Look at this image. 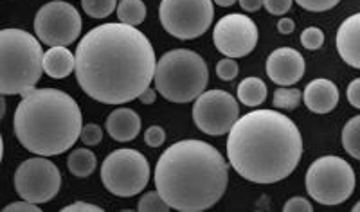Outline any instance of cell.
Here are the masks:
<instances>
[{
	"label": "cell",
	"instance_id": "9c48e42d",
	"mask_svg": "<svg viewBox=\"0 0 360 212\" xmlns=\"http://www.w3.org/2000/svg\"><path fill=\"white\" fill-rule=\"evenodd\" d=\"M159 17L168 34L179 40H195L213 24V0H162Z\"/></svg>",
	"mask_w": 360,
	"mask_h": 212
},
{
	"label": "cell",
	"instance_id": "f35d334b",
	"mask_svg": "<svg viewBox=\"0 0 360 212\" xmlns=\"http://www.w3.org/2000/svg\"><path fill=\"white\" fill-rule=\"evenodd\" d=\"M214 4L220 6V8H231V6L234 4V2H238V0H213Z\"/></svg>",
	"mask_w": 360,
	"mask_h": 212
},
{
	"label": "cell",
	"instance_id": "ac0fdd59",
	"mask_svg": "<svg viewBox=\"0 0 360 212\" xmlns=\"http://www.w3.org/2000/svg\"><path fill=\"white\" fill-rule=\"evenodd\" d=\"M76 70V54L67 47H51L44 54V72L53 79H63Z\"/></svg>",
	"mask_w": 360,
	"mask_h": 212
},
{
	"label": "cell",
	"instance_id": "2e32d148",
	"mask_svg": "<svg viewBox=\"0 0 360 212\" xmlns=\"http://www.w3.org/2000/svg\"><path fill=\"white\" fill-rule=\"evenodd\" d=\"M303 101L314 114H330L339 102V88L330 79H314L304 88Z\"/></svg>",
	"mask_w": 360,
	"mask_h": 212
},
{
	"label": "cell",
	"instance_id": "d590c367",
	"mask_svg": "<svg viewBox=\"0 0 360 212\" xmlns=\"http://www.w3.org/2000/svg\"><path fill=\"white\" fill-rule=\"evenodd\" d=\"M238 4L242 6V9L245 13H254L262 9L263 0H238Z\"/></svg>",
	"mask_w": 360,
	"mask_h": 212
},
{
	"label": "cell",
	"instance_id": "7c38bea8",
	"mask_svg": "<svg viewBox=\"0 0 360 212\" xmlns=\"http://www.w3.org/2000/svg\"><path fill=\"white\" fill-rule=\"evenodd\" d=\"M240 119V106L238 101L225 90H209L198 95L193 105V121L205 135L229 133Z\"/></svg>",
	"mask_w": 360,
	"mask_h": 212
},
{
	"label": "cell",
	"instance_id": "52a82bcc",
	"mask_svg": "<svg viewBox=\"0 0 360 212\" xmlns=\"http://www.w3.org/2000/svg\"><path fill=\"white\" fill-rule=\"evenodd\" d=\"M307 191L321 205L344 204L355 191V171L340 157H321L308 168Z\"/></svg>",
	"mask_w": 360,
	"mask_h": 212
},
{
	"label": "cell",
	"instance_id": "d6a6232c",
	"mask_svg": "<svg viewBox=\"0 0 360 212\" xmlns=\"http://www.w3.org/2000/svg\"><path fill=\"white\" fill-rule=\"evenodd\" d=\"M346 95H348L349 105L360 110V78L353 79V81L349 83L348 90H346Z\"/></svg>",
	"mask_w": 360,
	"mask_h": 212
},
{
	"label": "cell",
	"instance_id": "f1b7e54d",
	"mask_svg": "<svg viewBox=\"0 0 360 212\" xmlns=\"http://www.w3.org/2000/svg\"><path fill=\"white\" fill-rule=\"evenodd\" d=\"M295 2H297L303 9H307V11L323 13L328 11V9L335 8L340 0H295Z\"/></svg>",
	"mask_w": 360,
	"mask_h": 212
},
{
	"label": "cell",
	"instance_id": "d6986e66",
	"mask_svg": "<svg viewBox=\"0 0 360 212\" xmlns=\"http://www.w3.org/2000/svg\"><path fill=\"white\" fill-rule=\"evenodd\" d=\"M98 168V159L90 150L86 147H78L67 157V169L70 175L78 176V178H86Z\"/></svg>",
	"mask_w": 360,
	"mask_h": 212
},
{
	"label": "cell",
	"instance_id": "603a6c76",
	"mask_svg": "<svg viewBox=\"0 0 360 212\" xmlns=\"http://www.w3.org/2000/svg\"><path fill=\"white\" fill-rule=\"evenodd\" d=\"M301 101H303V92L299 88H292V86H279L272 99L274 106L279 110H295Z\"/></svg>",
	"mask_w": 360,
	"mask_h": 212
},
{
	"label": "cell",
	"instance_id": "e575fe53",
	"mask_svg": "<svg viewBox=\"0 0 360 212\" xmlns=\"http://www.w3.org/2000/svg\"><path fill=\"white\" fill-rule=\"evenodd\" d=\"M63 211L65 212H101L103 208L98 207V205L86 204V201H74L72 205H67Z\"/></svg>",
	"mask_w": 360,
	"mask_h": 212
},
{
	"label": "cell",
	"instance_id": "4316f807",
	"mask_svg": "<svg viewBox=\"0 0 360 212\" xmlns=\"http://www.w3.org/2000/svg\"><path fill=\"white\" fill-rule=\"evenodd\" d=\"M238 70H240V67H238L234 58H224L217 63V76L221 81H233L238 76Z\"/></svg>",
	"mask_w": 360,
	"mask_h": 212
},
{
	"label": "cell",
	"instance_id": "44dd1931",
	"mask_svg": "<svg viewBox=\"0 0 360 212\" xmlns=\"http://www.w3.org/2000/svg\"><path fill=\"white\" fill-rule=\"evenodd\" d=\"M117 18L121 24L137 27L146 18V6L143 0H121L117 6Z\"/></svg>",
	"mask_w": 360,
	"mask_h": 212
},
{
	"label": "cell",
	"instance_id": "ffe728a7",
	"mask_svg": "<svg viewBox=\"0 0 360 212\" xmlns=\"http://www.w3.org/2000/svg\"><path fill=\"white\" fill-rule=\"evenodd\" d=\"M266 94V85L259 78H245L238 85V101L250 108L263 105Z\"/></svg>",
	"mask_w": 360,
	"mask_h": 212
},
{
	"label": "cell",
	"instance_id": "5bb4252c",
	"mask_svg": "<svg viewBox=\"0 0 360 212\" xmlns=\"http://www.w3.org/2000/svg\"><path fill=\"white\" fill-rule=\"evenodd\" d=\"M307 63L303 54L290 47H281L266 58V76L279 86H292L304 76Z\"/></svg>",
	"mask_w": 360,
	"mask_h": 212
},
{
	"label": "cell",
	"instance_id": "8fae6325",
	"mask_svg": "<svg viewBox=\"0 0 360 212\" xmlns=\"http://www.w3.org/2000/svg\"><path fill=\"white\" fill-rule=\"evenodd\" d=\"M13 184L22 200L33 204H47L60 192L62 173L54 162L41 155L27 159L18 166Z\"/></svg>",
	"mask_w": 360,
	"mask_h": 212
},
{
	"label": "cell",
	"instance_id": "836d02e7",
	"mask_svg": "<svg viewBox=\"0 0 360 212\" xmlns=\"http://www.w3.org/2000/svg\"><path fill=\"white\" fill-rule=\"evenodd\" d=\"M6 212H38L40 211V205L38 204H33V201H15V204H9L8 207L4 208Z\"/></svg>",
	"mask_w": 360,
	"mask_h": 212
},
{
	"label": "cell",
	"instance_id": "cb8c5ba5",
	"mask_svg": "<svg viewBox=\"0 0 360 212\" xmlns=\"http://www.w3.org/2000/svg\"><path fill=\"white\" fill-rule=\"evenodd\" d=\"M117 0H82L83 11L90 18H107L117 8Z\"/></svg>",
	"mask_w": 360,
	"mask_h": 212
},
{
	"label": "cell",
	"instance_id": "74e56055",
	"mask_svg": "<svg viewBox=\"0 0 360 212\" xmlns=\"http://www.w3.org/2000/svg\"><path fill=\"white\" fill-rule=\"evenodd\" d=\"M155 99H157V88H152V86H148L143 94L139 95V101L143 102V105H152V102H155Z\"/></svg>",
	"mask_w": 360,
	"mask_h": 212
},
{
	"label": "cell",
	"instance_id": "277c9868",
	"mask_svg": "<svg viewBox=\"0 0 360 212\" xmlns=\"http://www.w3.org/2000/svg\"><path fill=\"white\" fill-rule=\"evenodd\" d=\"M83 117L78 102L58 88L31 90L22 98L13 131L18 143L34 155L65 153L79 139Z\"/></svg>",
	"mask_w": 360,
	"mask_h": 212
},
{
	"label": "cell",
	"instance_id": "ba28073f",
	"mask_svg": "<svg viewBox=\"0 0 360 212\" xmlns=\"http://www.w3.org/2000/svg\"><path fill=\"white\" fill-rule=\"evenodd\" d=\"M150 162L137 150H115L101 166V182L110 194L130 198L139 194L150 182Z\"/></svg>",
	"mask_w": 360,
	"mask_h": 212
},
{
	"label": "cell",
	"instance_id": "30bf717a",
	"mask_svg": "<svg viewBox=\"0 0 360 212\" xmlns=\"http://www.w3.org/2000/svg\"><path fill=\"white\" fill-rule=\"evenodd\" d=\"M34 33L41 44L49 47H67L78 40L82 33V17L72 4L54 0L38 9Z\"/></svg>",
	"mask_w": 360,
	"mask_h": 212
},
{
	"label": "cell",
	"instance_id": "d4e9b609",
	"mask_svg": "<svg viewBox=\"0 0 360 212\" xmlns=\"http://www.w3.org/2000/svg\"><path fill=\"white\" fill-rule=\"evenodd\" d=\"M137 208H139L141 212H168L172 207L164 201V198L160 196L159 191H148L141 196Z\"/></svg>",
	"mask_w": 360,
	"mask_h": 212
},
{
	"label": "cell",
	"instance_id": "e0dca14e",
	"mask_svg": "<svg viewBox=\"0 0 360 212\" xmlns=\"http://www.w3.org/2000/svg\"><path fill=\"white\" fill-rule=\"evenodd\" d=\"M107 131L117 143H130L141 131V117L131 108H117L107 117Z\"/></svg>",
	"mask_w": 360,
	"mask_h": 212
},
{
	"label": "cell",
	"instance_id": "1f68e13d",
	"mask_svg": "<svg viewBox=\"0 0 360 212\" xmlns=\"http://www.w3.org/2000/svg\"><path fill=\"white\" fill-rule=\"evenodd\" d=\"M294 0H263V6L270 15H287Z\"/></svg>",
	"mask_w": 360,
	"mask_h": 212
},
{
	"label": "cell",
	"instance_id": "4fadbf2b",
	"mask_svg": "<svg viewBox=\"0 0 360 212\" xmlns=\"http://www.w3.org/2000/svg\"><path fill=\"white\" fill-rule=\"evenodd\" d=\"M213 41L225 58H245L258 44V27L247 15L231 13L217 22Z\"/></svg>",
	"mask_w": 360,
	"mask_h": 212
},
{
	"label": "cell",
	"instance_id": "7a4b0ae2",
	"mask_svg": "<svg viewBox=\"0 0 360 212\" xmlns=\"http://www.w3.org/2000/svg\"><path fill=\"white\" fill-rule=\"evenodd\" d=\"M303 157V137L288 115L254 110L227 133L231 168L252 184H276L295 171Z\"/></svg>",
	"mask_w": 360,
	"mask_h": 212
},
{
	"label": "cell",
	"instance_id": "6da1fadb",
	"mask_svg": "<svg viewBox=\"0 0 360 212\" xmlns=\"http://www.w3.org/2000/svg\"><path fill=\"white\" fill-rule=\"evenodd\" d=\"M155 51L139 29L101 24L90 29L76 49V79L89 98L103 105L139 99L155 76Z\"/></svg>",
	"mask_w": 360,
	"mask_h": 212
},
{
	"label": "cell",
	"instance_id": "8d00e7d4",
	"mask_svg": "<svg viewBox=\"0 0 360 212\" xmlns=\"http://www.w3.org/2000/svg\"><path fill=\"white\" fill-rule=\"evenodd\" d=\"M294 29H295V24L292 18H287V17H283L279 18L278 22V31L281 34H292L294 33Z\"/></svg>",
	"mask_w": 360,
	"mask_h": 212
},
{
	"label": "cell",
	"instance_id": "4dcf8cb0",
	"mask_svg": "<svg viewBox=\"0 0 360 212\" xmlns=\"http://www.w3.org/2000/svg\"><path fill=\"white\" fill-rule=\"evenodd\" d=\"M283 211L285 212H311L314 211V205H311L307 198H303V196H294V198H290V200L285 204Z\"/></svg>",
	"mask_w": 360,
	"mask_h": 212
},
{
	"label": "cell",
	"instance_id": "8992f818",
	"mask_svg": "<svg viewBox=\"0 0 360 212\" xmlns=\"http://www.w3.org/2000/svg\"><path fill=\"white\" fill-rule=\"evenodd\" d=\"M155 88L169 102H191L204 94L209 69L195 51L173 49L159 58L153 76Z\"/></svg>",
	"mask_w": 360,
	"mask_h": 212
},
{
	"label": "cell",
	"instance_id": "f546056e",
	"mask_svg": "<svg viewBox=\"0 0 360 212\" xmlns=\"http://www.w3.org/2000/svg\"><path fill=\"white\" fill-rule=\"evenodd\" d=\"M164 140H166V131H164V128L157 126V124H153V126L144 131V143L150 147L162 146Z\"/></svg>",
	"mask_w": 360,
	"mask_h": 212
},
{
	"label": "cell",
	"instance_id": "484cf974",
	"mask_svg": "<svg viewBox=\"0 0 360 212\" xmlns=\"http://www.w3.org/2000/svg\"><path fill=\"white\" fill-rule=\"evenodd\" d=\"M301 44L304 49L308 51H317L323 47L324 44V33L319 27H307L301 33Z\"/></svg>",
	"mask_w": 360,
	"mask_h": 212
},
{
	"label": "cell",
	"instance_id": "7402d4cb",
	"mask_svg": "<svg viewBox=\"0 0 360 212\" xmlns=\"http://www.w3.org/2000/svg\"><path fill=\"white\" fill-rule=\"evenodd\" d=\"M342 147L349 157L360 160V115H355L344 124Z\"/></svg>",
	"mask_w": 360,
	"mask_h": 212
},
{
	"label": "cell",
	"instance_id": "9a60e30c",
	"mask_svg": "<svg viewBox=\"0 0 360 212\" xmlns=\"http://www.w3.org/2000/svg\"><path fill=\"white\" fill-rule=\"evenodd\" d=\"M335 44L344 62L353 69H360V13H355L339 25Z\"/></svg>",
	"mask_w": 360,
	"mask_h": 212
},
{
	"label": "cell",
	"instance_id": "5b68a950",
	"mask_svg": "<svg viewBox=\"0 0 360 212\" xmlns=\"http://www.w3.org/2000/svg\"><path fill=\"white\" fill-rule=\"evenodd\" d=\"M44 72V51L38 38L24 29L0 31V92L25 95Z\"/></svg>",
	"mask_w": 360,
	"mask_h": 212
},
{
	"label": "cell",
	"instance_id": "3957f363",
	"mask_svg": "<svg viewBox=\"0 0 360 212\" xmlns=\"http://www.w3.org/2000/svg\"><path fill=\"white\" fill-rule=\"evenodd\" d=\"M155 187L172 208L202 212L221 200L229 184V166L220 151L198 139L179 140L155 166Z\"/></svg>",
	"mask_w": 360,
	"mask_h": 212
},
{
	"label": "cell",
	"instance_id": "83f0119b",
	"mask_svg": "<svg viewBox=\"0 0 360 212\" xmlns=\"http://www.w3.org/2000/svg\"><path fill=\"white\" fill-rule=\"evenodd\" d=\"M79 139H82L83 144H86V146H98V144H101L103 140V130L99 124H85L82 130V135H79Z\"/></svg>",
	"mask_w": 360,
	"mask_h": 212
},
{
	"label": "cell",
	"instance_id": "ab89813d",
	"mask_svg": "<svg viewBox=\"0 0 360 212\" xmlns=\"http://www.w3.org/2000/svg\"><path fill=\"white\" fill-rule=\"evenodd\" d=\"M353 211L360 212V201H359V204H355V207H353Z\"/></svg>",
	"mask_w": 360,
	"mask_h": 212
}]
</instances>
